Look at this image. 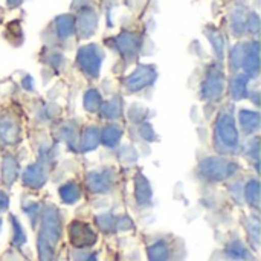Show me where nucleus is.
<instances>
[{
    "mask_svg": "<svg viewBox=\"0 0 261 261\" xmlns=\"http://www.w3.org/2000/svg\"><path fill=\"white\" fill-rule=\"evenodd\" d=\"M18 177V164L17 161L11 156L6 154L2 162V179L6 182V185H12Z\"/></svg>",
    "mask_w": 261,
    "mask_h": 261,
    "instance_id": "obj_10",
    "label": "nucleus"
},
{
    "mask_svg": "<svg viewBox=\"0 0 261 261\" xmlns=\"http://www.w3.org/2000/svg\"><path fill=\"white\" fill-rule=\"evenodd\" d=\"M139 132H141V138H142V139H145V141H148V142H151V141H154V139H156V136H154L156 133H154V130H153L151 124H147V122L141 124Z\"/></svg>",
    "mask_w": 261,
    "mask_h": 261,
    "instance_id": "obj_21",
    "label": "nucleus"
},
{
    "mask_svg": "<svg viewBox=\"0 0 261 261\" xmlns=\"http://www.w3.org/2000/svg\"><path fill=\"white\" fill-rule=\"evenodd\" d=\"M122 138V128L118 124H107L102 130H99V144L107 148H115Z\"/></svg>",
    "mask_w": 261,
    "mask_h": 261,
    "instance_id": "obj_8",
    "label": "nucleus"
},
{
    "mask_svg": "<svg viewBox=\"0 0 261 261\" xmlns=\"http://www.w3.org/2000/svg\"><path fill=\"white\" fill-rule=\"evenodd\" d=\"M80 64L87 75L96 76L101 64V55L95 46H87L80 52Z\"/></svg>",
    "mask_w": 261,
    "mask_h": 261,
    "instance_id": "obj_4",
    "label": "nucleus"
},
{
    "mask_svg": "<svg viewBox=\"0 0 261 261\" xmlns=\"http://www.w3.org/2000/svg\"><path fill=\"white\" fill-rule=\"evenodd\" d=\"M9 205V199L8 194L5 191H0V211H5Z\"/></svg>",
    "mask_w": 261,
    "mask_h": 261,
    "instance_id": "obj_22",
    "label": "nucleus"
},
{
    "mask_svg": "<svg viewBox=\"0 0 261 261\" xmlns=\"http://www.w3.org/2000/svg\"><path fill=\"white\" fill-rule=\"evenodd\" d=\"M101 104H102V99H101V95L96 90L92 89V90H89L84 95V107H86L87 112H90V113L98 112L99 107H101Z\"/></svg>",
    "mask_w": 261,
    "mask_h": 261,
    "instance_id": "obj_17",
    "label": "nucleus"
},
{
    "mask_svg": "<svg viewBox=\"0 0 261 261\" xmlns=\"http://www.w3.org/2000/svg\"><path fill=\"white\" fill-rule=\"evenodd\" d=\"M115 182V171L112 168L99 170V171H90L86 176V185L89 191L102 194L112 190Z\"/></svg>",
    "mask_w": 261,
    "mask_h": 261,
    "instance_id": "obj_3",
    "label": "nucleus"
},
{
    "mask_svg": "<svg viewBox=\"0 0 261 261\" xmlns=\"http://www.w3.org/2000/svg\"><path fill=\"white\" fill-rule=\"evenodd\" d=\"M246 199L249 203L258 206V194H260V188H258V182L257 180H249L248 185H246Z\"/></svg>",
    "mask_w": 261,
    "mask_h": 261,
    "instance_id": "obj_18",
    "label": "nucleus"
},
{
    "mask_svg": "<svg viewBox=\"0 0 261 261\" xmlns=\"http://www.w3.org/2000/svg\"><path fill=\"white\" fill-rule=\"evenodd\" d=\"M99 145V128L96 125H87L83 133H81V139H80V151H93L96 147Z\"/></svg>",
    "mask_w": 261,
    "mask_h": 261,
    "instance_id": "obj_7",
    "label": "nucleus"
},
{
    "mask_svg": "<svg viewBox=\"0 0 261 261\" xmlns=\"http://www.w3.org/2000/svg\"><path fill=\"white\" fill-rule=\"evenodd\" d=\"M60 196L64 203H75L81 197V190L75 182H67L60 188Z\"/></svg>",
    "mask_w": 261,
    "mask_h": 261,
    "instance_id": "obj_15",
    "label": "nucleus"
},
{
    "mask_svg": "<svg viewBox=\"0 0 261 261\" xmlns=\"http://www.w3.org/2000/svg\"><path fill=\"white\" fill-rule=\"evenodd\" d=\"M153 78H154V73L151 72V69L148 67H141V70L135 72V75H132L128 78V89L130 92H136V90H141L144 87H147L150 83H153Z\"/></svg>",
    "mask_w": 261,
    "mask_h": 261,
    "instance_id": "obj_9",
    "label": "nucleus"
},
{
    "mask_svg": "<svg viewBox=\"0 0 261 261\" xmlns=\"http://www.w3.org/2000/svg\"><path fill=\"white\" fill-rule=\"evenodd\" d=\"M58 138H60L61 141H64L67 145L72 147L73 142H75V139L78 138V135H76V125L72 124V122L63 124V125L58 128Z\"/></svg>",
    "mask_w": 261,
    "mask_h": 261,
    "instance_id": "obj_16",
    "label": "nucleus"
},
{
    "mask_svg": "<svg viewBox=\"0 0 261 261\" xmlns=\"http://www.w3.org/2000/svg\"><path fill=\"white\" fill-rule=\"evenodd\" d=\"M135 191H136V199L141 205H147L151 197H153V190L150 187V182L144 174H138L135 180Z\"/></svg>",
    "mask_w": 261,
    "mask_h": 261,
    "instance_id": "obj_11",
    "label": "nucleus"
},
{
    "mask_svg": "<svg viewBox=\"0 0 261 261\" xmlns=\"http://www.w3.org/2000/svg\"><path fill=\"white\" fill-rule=\"evenodd\" d=\"M239 130L232 112H222L214 124V145L222 154H234L239 150Z\"/></svg>",
    "mask_w": 261,
    "mask_h": 261,
    "instance_id": "obj_1",
    "label": "nucleus"
},
{
    "mask_svg": "<svg viewBox=\"0 0 261 261\" xmlns=\"http://www.w3.org/2000/svg\"><path fill=\"white\" fill-rule=\"evenodd\" d=\"M223 93V81L219 75H213L203 86L202 95L205 99H219Z\"/></svg>",
    "mask_w": 261,
    "mask_h": 261,
    "instance_id": "obj_13",
    "label": "nucleus"
},
{
    "mask_svg": "<svg viewBox=\"0 0 261 261\" xmlns=\"http://www.w3.org/2000/svg\"><path fill=\"white\" fill-rule=\"evenodd\" d=\"M99 110H101L99 112L101 118H104L106 121H115V119H119L122 115V102H121V99L106 101L101 104Z\"/></svg>",
    "mask_w": 261,
    "mask_h": 261,
    "instance_id": "obj_14",
    "label": "nucleus"
},
{
    "mask_svg": "<svg viewBox=\"0 0 261 261\" xmlns=\"http://www.w3.org/2000/svg\"><path fill=\"white\" fill-rule=\"evenodd\" d=\"M239 124H240L242 130L245 132V135L251 136V135L257 133L260 128V113L254 112V110L242 109L239 112Z\"/></svg>",
    "mask_w": 261,
    "mask_h": 261,
    "instance_id": "obj_6",
    "label": "nucleus"
},
{
    "mask_svg": "<svg viewBox=\"0 0 261 261\" xmlns=\"http://www.w3.org/2000/svg\"><path fill=\"white\" fill-rule=\"evenodd\" d=\"M23 184L31 188H41L47 180V171L41 164H31L23 171Z\"/></svg>",
    "mask_w": 261,
    "mask_h": 261,
    "instance_id": "obj_5",
    "label": "nucleus"
},
{
    "mask_svg": "<svg viewBox=\"0 0 261 261\" xmlns=\"http://www.w3.org/2000/svg\"><path fill=\"white\" fill-rule=\"evenodd\" d=\"M17 136H18L17 122L11 118L0 119V139L5 144H14L17 142Z\"/></svg>",
    "mask_w": 261,
    "mask_h": 261,
    "instance_id": "obj_12",
    "label": "nucleus"
},
{
    "mask_svg": "<svg viewBox=\"0 0 261 261\" xmlns=\"http://www.w3.org/2000/svg\"><path fill=\"white\" fill-rule=\"evenodd\" d=\"M231 92H232L234 99H243V98L246 96L248 89H246V81H245L243 76H239V78H237V81H236V83L232 84V87H231Z\"/></svg>",
    "mask_w": 261,
    "mask_h": 261,
    "instance_id": "obj_19",
    "label": "nucleus"
},
{
    "mask_svg": "<svg viewBox=\"0 0 261 261\" xmlns=\"http://www.w3.org/2000/svg\"><path fill=\"white\" fill-rule=\"evenodd\" d=\"M239 165L226 158H206L199 164L197 174L206 182H223L234 176Z\"/></svg>",
    "mask_w": 261,
    "mask_h": 261,
    "instance_id": "obj_2",
    "label": "nucleus"
},
{
    "mask_svg": "<svg viewBox=\"0 0 261 261\" xmlns=\"http://www.w3.org/2000/svg\"><path fill=\"white\" fill-rule=\"evenodd\" d=\"M119 159L124 161V162H128V164L136 162L138 153H136V150H135L132 145H124V147L119 150Z\"/></svg>",
    "mask_w": 261,
    "mask_h": 261,
    "instance_id": "obj_20",
    "label": "nucleus"
}]
</instances>
